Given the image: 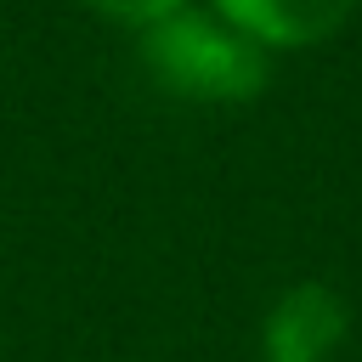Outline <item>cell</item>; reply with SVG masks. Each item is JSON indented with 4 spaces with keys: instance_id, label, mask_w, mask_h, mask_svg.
<instances>
[{
    "instance_id": "1",
    "label": "cell",
    "mask_w": 362,
    "mask_h": 362,
    "mask_svg": "<svg viewBox=\"0 0 362 362\" xmlns=\"http://www.w3.org/2000/svg\"><path fill=\"white\" fill-rule=\"evenodd\" d=\"M136 57L164 96L198 107H243L272 85V51L232 28L215 6H187L141 28Z\"/></svg>"
},
{
    "instance_id": "2",
    "label": "cell",
    "mask_w": 362,
    "mask_h": 362,
    "mask_svg": "<svg viewBox=\"0 0 362 362\" xmlns=\"http://www.w3.org/2000/svg\"><path fill=\"white\" fill-rule=\"evenodd\" d=\"M351 339V305L334 283H288L260 317V362H334Z\"/></svg>"
},
{
    "instance_id": "3",
    "label": "cell",
    "mask_w": 362,
    "mask_h": 362,
    "mask_svg": "<svg viewBox=\"0 0 362 362\" xmlns=\"http://www.w3.org/2000/svg\"><path fill=\"white\" fill-rule=\"evenodd\" d=\"M209 6L277 57V51H305V45L334 40L356 17L362 0H209Z\"/></svg>"
},
{
    "instance_id": "4",
    "label": "cell",
    "mask_w": 362,
    "mask_h": 362,
    "mask_svg": "<svg viewBox=\"0 0 362 362\" xmlns=\"http://www.w3.org/2000/svg\"><path fill=\"white\" fill-rule=\"evenodd\" d=\"M85 6H90L96 17H107V23L130 28V34H141V28L175 17V11H187V6H198V0H85Z\"/></svg>"
}]
</instances>
